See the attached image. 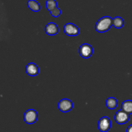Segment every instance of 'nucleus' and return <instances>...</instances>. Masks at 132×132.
Returning a JSON list of instances; mask_svg holds the SVG:
<instances>
[{"mask_svg": "<svg viewBox=\"0 0 132 132\" xmlns=\"http://www.w3.org/2000/svg\"><path fill=\"white\" fill-rule=\"evenodd\" d=\"M113 19L110 16H104L97 21L95 25V30L99 33H104L110 29Z\"/></svg>", "mask_w": 132, "mask_h": 132, "instance_id": "1", "label": "nucleus"}, {"mask_svg": "<svg viewBox=\"0 0 132 132\" xmlns=\"http://www.w3.org/2000/svg\"><path fill=\"white\" fill-rule=\"evenodd\" d=\"M46 6L52 16L54 18H57L61 14V11L57 7V3L55 0H47L46 2Z\"/></svg>", "mask_w": 132, "mask_h": 132, "instance_id": "2", "label": "nucleus"}, {"mask_svg": "<svg viewBox=\"0 0 132 132\" xmlns=\"http://www.w3.org/2000/svg\"><path fill=\"white\" fill-rule=\"evenodd\" d=\"M24 122L28 125H32L37 121L38 119L37 112L34 109H29L26 111L23 116Z\"/></svg>", "mask_w": 132, "mask_h": 132, "instance_id": "3", "label": "nucleus"}, {"mask_svg": "<svg viewBox=\"0 0 132 132\" xmlns=\"http://www.w3.org/2000/svg\"><path fill=\"white\" fill-rule=\"evenodd\" d=\"M93 48L90 44L84 43L80 46L79 49V53L81 57L84 59H88L92 56L93 54Z\"/></svg>", "mask_w": 132, "mask_h": 132, "instance_id": "4", "label": "nucleus"}, {"mask_svg": "<svg viewBox=\"0 0 132 132\" xmlns=\"http://www.w3.org/2000/svg\"><path fill=\"white\" fill-rule=\"evenodd\" d=\"M112 126L110 119L106 116L103 117L99 119L97 124L98 129L101 132H107L109 131Z\"/></svg>", "mask_w": 132, "mask_h": 132, "instance_id": "5", "label": "nucleus"}, {"mask_svg": "<svg viewBox=\"0 0 132 132\" xmlns=\"http://www.w3.org/2000/svg\"><path fill=\"white\" fill-rule=\"evenodd\" d=\"M64 34L68 36H77L80 32V30L73 23H68L65 24L63 28Z\"/></svg>", "mask_w": 132, "mask_h": 132, "instance_id": "6", "label": "nucleus"}, {"mask_svg": "<svg viewBox=\"0 0 132 132\" xmlns=\"http://www.w3.org/2000/svg\"><path fill=\"white\" fill-rule=\"evenodd\" d=\"M130 115L122 110H118L115 115V121L119 125H125L130 120Z\"/></svg>", "mask_w": 132, "mask_h": 132, "instance_id": "7", "label": "nucleus"}, {"mask_svg": "<svg viewBox=\"0 0 132 132\" xmlns=\"http://www.w3.org/2000/svg\"><path fill=\"white\" fill-rule=\"evenodd\" d=\"M73 107V103L70 99H63L58 103V108L61 112L67 113L72 110Z\"/></svg>", "mask_w": 132, "mask_h": 132, "instance_id": "8", "label": "nucleus"}, {"mask_svg": "<svg viewBox=\"0 0 132 132\" xmlns=\"http://www.w3.org/2000/svg\"><path fill=\"white\" fill-rule=\"evenodd\" d=\"M25 71L26 73L28 76L34 77V76H36L38 75L39 72V69L36 64L34 63H30L26 66Z\"/></svg>", "mask_w": 132, "mask_h": 132, "instance_id": "9", "label": "nucleus"}, {"mask_svg": "<svg viewBox=\"0 0 132 132\" xmlns=\"http://www.w3.org/2000/svg\"><path fill=\"white\" fill-rule=\"evenodd\" d=\"M45 31L48 36H54L59 32V28L55 23L53 22L48 23L45 28Z\"/></svg>", "mask_w": 132, "mask_h": 132, "instance_id": "10", "label": "nucleus"}, {"mask_svg": "<svg viewBox=\"0 0 132 132\" xmlns=\"http://www.w3.org/2000/svg\"><path fill=\"white\" fill-rule=\"evenodd\" d=\"M121 110L128 114H132V101H125L121 104Z\"/></svg>", "mask_w": 132, "mask_h": 132, "instance_id": "11", "label": "nucleus"}, {"mask_svg": "<svg viewBox=\"0 0 132 132\" xmlns=\"http://www.w3.org/2000/svg\"><path fill=\"white\" fill-rule=\"evenodd\" d=\"M27 6L33 12H39L41 9V6L39 3L36 1V0H28L27 2Z\"/></svg>", "mask_w": 132, "mask_h": 132, "instance_id": "12", "label": "nucleus"}, {"mask_svg": "<svg viewBox=\"0 0 132 132\" xmlns=\"http://www.w3.org/2000/svg\"><path fill=\"white\" fill-rule=\"evenodd\" d=\"M106 105L108 109L114 110L118 105V101L115 97H109L106 101Z\"/></svg>", "mask_w": 132, "mask_h": 132, "instance_id": "13", "label": "nucleus"}, {"mask_svg": "<svg viewBox=\"0 0 132 132\" xmlns=\"http://www.w3.org/2000/svg\"><path fill=\"white\" fill-rule=\"evenodd\" d=\"M125 24V21L123 19L119 16H117L113 19V22H112V26L114 28L119 29L121 28Z\"/></svg>", "mask_w": 132, "mask_h": 132, "instance_id": "14", "label": "nucleus"}, {"mask_svg": "<svg viewBox=\"0 0 132 132\" xmlns=\"http://www.w3.org/2000/svg\"><path fill=\"white\" fill-rule=\"evenodd\" d=\"M126 132H132V125H130L126 129Z\"/></svg>", "mask_w": 132, "mask_h": 132, "instance_id": "15", "label": "nucleus"}]
</instances>
